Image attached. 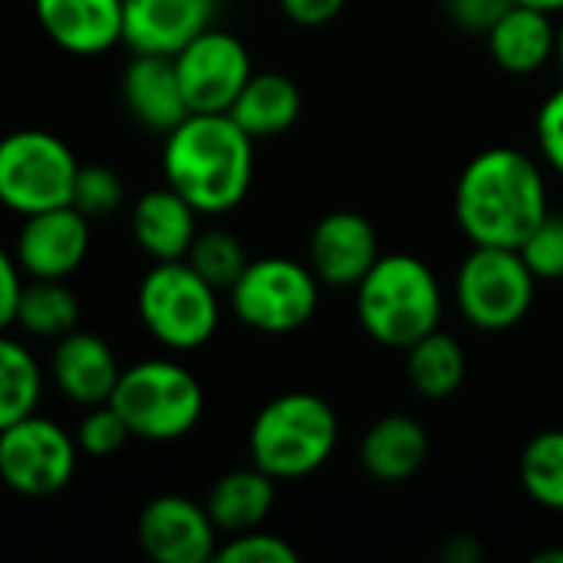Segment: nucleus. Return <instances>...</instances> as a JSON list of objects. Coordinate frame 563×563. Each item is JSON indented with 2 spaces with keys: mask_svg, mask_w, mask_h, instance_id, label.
I'll use <instances>...</instances> for the list:
<instances>
[{
  "mask_svg": "<svg viewBox=\"0 0 563 563\" xmlns=\"http://www.w3.org/2000/svg\"><path fill=\"white\" fill-rule=\"evenodd\" d=\"M162 172L198 214H228L251 191L254 139L228 112H188L165 132Z\"/></svg>",
  "mask_w": 563,
  "mask_h": 563,
  "instance_id": "obj_1",
  "label": "nucleus"
},
{
  "mask_svg": "<svg viewBox=\"0 0 563 563\" xmlns=\"http://www.w3.org/2000/svg\"><path fill=\"white\" fill-rule=\"evenodd\" d=\"M548 211L544 175L518 148H485L459 175L455 218L472 244L521 247Z\"/></svg>",
  "mask_w": 563,
  "mask_h": 563,
  "instance_id": "obj_2",
  "label": "nucleus"
},
{
  "mask_svg": "<svg viewBox=\"0 0 563 563\" xmlns=\"http://www.w3.org/2000/svg\"><path fill=\"white\" fill-rule=\"evenodd\" d=\"M353 290L360 327L379 346L409 350L416 340L439 330L442 287L432 267L412 254H379Z\"/></svg>",
  "mask_w": 563,
  "mask_h": 563,
  "instance_id": "obj_3",
  "label": "nucleus"
},
{
  "mask_svg": "<svg viewBox=\"0 0 563 563\" xmlns=\"http://www.w3.org/2000/svg\"><path fill=\"white\" fill-rule=\"evenodd\" d=\"M340 442V422L327 399L313 393H284L251 422V465L274 482H294L320 472Z\"/></svg>",
  "mask_w": 563,
  "mask_h": 563,
  "instance_id": "obj_4",
  "label": "nucleus"
},
{
  "mask_svg": "<svg viewBox=\"0 0 563 563\" xmlns=\"http://www.w3.org/2000/svg\"><path fill=\"white\" fill-rule=\"evenodd\" d=\"M109 406L125 419L132 439L165 445L195 432L205 416V389L178 360L155 356L119 373Z\"/></svg>",
  "mask_w": 563,
  "mask_h": 563,
  "instance_id": "obj_5",
  "label": "nucleus"
},
{
  "mask_svg": "<svg viewBox=\"0 0 563 563\" xmlns=\"http://www.w3.org/2000/svg\"><path fill=\"white\" fill-rule=\"evenodd\" d=\"M145 333L175 353L201 350L221 323L218 287L208 284L185 257L152 261L135 297Z\"/></svg>",
  "mask_w": 563,
  "mask_h": 563,
  "instance_id": "obj_6",
  "label": "nucleus"
},
{
  "mask_svg": "<svg viewBox=\"0 0 563 563\" xmlns=\"http://www.w3.org/2000/svg\"><path fill=\"white\" fill-rule=\"evenodd\" d=\"M79 158L46 129H16L0 139V205L20 218L69 205Z\"/></svg>",
  "mask_w": 563,
  "mask_h": 563,
  "instance_id": "obj_7",
  "label": "nucleus"
},
{
  "mask_svg": "<svg viewBox=\"0 0 563 563\" xmlns=\"http://www.w3.org/2000/svg\"><path fill=\"white\" fill-rule=\"evenodd\" d=\"M234 317L267 336H287L310 323L320 303V280L310 264L290 257L247 261L241 277L231 284Z\"/></svg>",
  "mask_w": 563,
  "mask_h": 563,
  "instance_id": "obj_8",
  "label": "nucleus"
},
{
  "mask_svg": "<svg viewBox=\"0 0 563 563\" xmlns=\"http://www.w3.org/2000/svg\"><path fill=\"white\" fill-rule=\"evenodd\" d=\"M538 277L525 264L518 247L475 244L455 274V300L462 317L485 333H505L518 327L534 303Z\"/></svg>",
  "mask_w": 563,
  "mask_h": 563,
  "instance_id": "obj_9",
  "label": "nucleus"
},
{
  "mask_svg": "<svg viewBox=\"0 0 563 563\" xmlns=\"http://www.w3.org/2000/svg\"><path fill=\"white\" fill-rule=\"evenodd\" d=\"M79 455L73 432L33 412L0 432V482L23 498H49L73 482Z\"/></svg>",
  "mask_w": 563,
  "mask_h": 563,
  "instance_id": "obj_10",
  "label": "nucleus"
},
{
  "mask_svg": "<svg viewBox=\"0 0 563 563\" xmlns=\"http://www.w3.org/2000/svg\"><path fill=\"white\" fill-rule=\"evenodd\" d=\"M175 73L191 112H228L254 76L247 46L218 26H208L175 56Z\"/></svg>",
  "mask_w": 563,
  "mask_h": 563,
  "instance_id": "obj_11",
  "label": "nucleus"
},
{
  "mask_svg": "<svg viewBox=\"0 0 563 563\" xmlns=\"http://www.w3.org/2000/svg\"><path fill=\"white\" fill-rule=\"evenodd\" d=\"M89 244V218L73 205H59L23 218L13 241V257L30 280H69L82 267Z\"/></svg>",
  "mask_w": 563,
  "mask_h": 563,
  "instance_id": "obj_12",
  "label": "nucleus"
},
{
  "mask_svg": "<svg viewBox=\"0 0 563 563\" xmlns=\"http://www.w3.org/2000/svg\"><path fill=\"white\" fill-rule=\"evenodd\" d=\"M139 548L155 563H208L218 551V528L205 505L158 495L139 515Z\"/></svg>",
  "mask_w": 563,
  "mask_h": 563,
  "instance_id": "obj_13",
  "label": "nucleus"
},
{
  "mask_svg": "<svg viewBox=\"0 0 563 563\" xmlns=\"http://www.w3.org/2000/svg\"><path fill=\"white\" fill-rule=\"evenodd\" d=\"M310 271L327 287H356L379 261V234L360 211H330L310 231Z\"/></svg>",
  "mask_w": 563,
  "mask_h": 563,
  "instance_id": "obj_14",
  "label": "nucleus"
},
{
  "mask_svg": "<svg viewBox=\"0 0 563 563\" xmlns=\"http://www.w3.org/2000/svg\"><path fill=\"white\" fill-rule=\"evenodd\" d=\"M218 0H122V46L132 53L175 56L214 26Z\"/></svg>",
  "mask_w": 563,
  "mask_h": 563,
  "instance_id": "obj_15",
  "label": "nucleus"
},
{
  "mask_svg": "<svg viewBox=\"0 0 563 563\" xmlns=\"http://www.w3.org/2000/svg\"><path fill=\"white\" fill-rule=\"evenodd\" d=\"M33 16L69 56H102L122 43V0H33Z\"/></svg>",
  "mask_w": 563,
  "mask_h": 563,
  "instance_id": "obj_16",
  "label": "nucleus"
},
{
  "mask_svg": "<svg viewBox=\"0 0 563 563\" xmlns=\"http://www.w3.org/2000/svg\"><path fill=\"white\" fill-rule=\"evenodd\" d=\"M119 360L112 346L89 330H73L56 340L53 356H49V376L53 386L73 402V406H99L109 402L115 383H119Z\"/></svg>",
  "mask_w": 563,
  "mask_h": 563,
  "instance_id": "obj_17",
  "label": "nucleus"
},
{
  "mask_svg": "<svg viewBox=\"0 0 563 563\" xmlns=\"http://www.w3.org/2000/svg\"><path fill=\"white\" fill-rule=\"evenodd\" d=\"M129 115L148 132H172L191 109L185 102L175 59L158 53H132L119 79Z\"/></svg>",
  "mask_w": 563,
  "mask_h": 563,
  "instance_id": "obj_18",
  "label": "nucleus"
},
{
  "mask_svg": "<svg viewBox=\"0 0 563 563\" xmlns=\"http://www.w3.org/2000/svg\"><path fill=\"white\" fill-rule=\"evenodd\" d=\"M129 228L148 261H181L198 238V211L175 188L162 185L135 198Z\"/></svg>",
  "mask_w": 563,
  "mask_h": 563,
  "instance_id": "obj_19",
  "label": "nucleus"
},
{
  "mask_svg": "<svg viewBox=\"0 0 563 563\" xmlns=\"http://www.w3.org/2000/svg\"><path fill=\"white\" fill-rule=\"evenodd\" d=\"M485 40L498 69L511 76H531L544 69L558 53V26L551 13L525 3H511L501 20L485 33Z\"/></svg>",
  "mask_w": 563,
  "mask_h": 563,
  "instance_id": "obj_20",
  "label": "nucleus"
},
{
  "mask_svg": "<svg viewBox=\"0 0 563 563\" xmlns=\"http://www.w3.org/2000/svg\"><path fill=\"white\" fill-rule=\"evenodd\" d=\"M429 459V435L412 416H383L369 426L360 445V462L369 478L396 485L412 478Z\"/></svg>",
  "mask_w": 563,
  "mask_h": 563,
  "instance_id": "obj_21",
  "label": "nucleus"
},
{
  "mask_svg": "<svg viewBox=\"0 0 563 563\" xmlns=\"http://www.w3.org/2000/svg\"><path fill=\"white\" fill-rule=\"evenodd\" d=\"M277 501V482L261 472L257 465L251 468H234L228 475H221L208 498L205 508L218 528V534H244L254 531L267 521L271 508Z\"/></svg>",
  "mask_w": 563,
  "mask_h": 563,
  "instance_id": "obj_22",
  "label": "nucleus"
},
{
  "mask_svg": "<svg viewBox=\"0 0 563 563\" xmlns=\"http://www.w3.org/2000/svg\"><path fill=\"white\" fill-rule=\"evenodd\" d=\"M303 109L300 86L284 73H254L244 89L238 92L228 115L251 135V139H271L287 132Z\"/></svg>",
  "mask_w": 563,
  "mask_h": 563,
  "instance_id": "obj_23",
  "label": "nucleus"
},
{
  "mask_svg": "<svg viewBox=\"0 0 563 563\" xmlns=\"http://www.w3.org/2000/svg\"><path fill=\"white\" fill-rule=\"evenodd\" d=\"M465 350L455 336L432 330L406 350V376L426 399H449L465 383Z\"/></svg>",
  "mask_w": 563,
  "mask_h": 563,
  "instance_id": "obj_24",
  "label": "nucleus"
},
{
  "mask_svg": "<svg viewBox=\"0 0 563 563\" xmlns=\"http://www.w3.org/2000/svg\"><path fill=\"white\" fill-rule=\"evenodd\" d=\"M13 327L36 340H59L79 327V297L66 280H23Z\"/></svg>",
  "mask_w": 563,
  "mask_h": 563,
  "instance_id": "obj_25",
  "label": "nucleus"
},
{
  "mask_svg": "<svg viewBox=\"0 0 563 563\" xmlns=\"http://www.w3.org/2000/svg\"><path fill=\"white\" fill-rule=\"evenodd\" d=\"M43 396V369L36 356L7 330L0 333V432L36 412Z\"/></svg>",
  "mask_w": 563,
  "mask_h": 563,
  "instance_id": "obj_26",
  "label": "nucleus"
},
{
  "mask_svg": "<svg viewBox=\"0 0 563 563\" xmlns=\"http://www.w3.org/2000/svg\"><path fill=\"white\" fill-rule=\"evenodd\" d=\"M521 485L548 511H563V429L538 432L521 452Z\"/></svg>",
  "mask_w": 563,
  "mask_h": 563,
  "instance_id": "obj_27",
  "label": "nucleus"
},
{
  "mask_svg": "<svg viewBox=\"0 0 563 563\" xmlns=\"http://www.w3.org/2000/svg\"><path fill=\"white\" fill-rule=\"evenodd\" d=\"M185 261L218 290H231V284L247 267V251L231 231L211 228V231H198Z\"/></svg>",
  "mask_w": 563,
  "mask_h": 563,
  "instance_id": "obj_28",
  "label": "nucleus"
},
{
  "mask_svg": "<svg viewBox=\"0 0 563 563\" xmlns=\"http://www.w3.org/2000/svg\"><path fill=\"white\" fill-rule=\"evenodd\" d=\"M125 201V185L109 165H79L69 205L89 221L112 218Z\"/></svg>",
  "mask_w": 563,
  "mask_h": 563,
  "instance_id": "obj_29",
  "label": "nucleus"
},
{
  "mask_svg": "<svg viewBox=\"0 0 563 563\" xmlns=\"http://www.w3.org/2000/svg\"><path fill=\"white\" fill-rule=\"evenodd\" d=\"M76 445L82 455L89 459H109L115 452L125 449V442L132 439L125 419L109 406V402H99V406H89L76 426Z\"/></svg>",
  "mask_w": 563,
  "mask_h": 563,
  "instance_id": "obj_30",
  "label": "nucleus"
},
{
  "mask_svg": "<svg viewBox=\"0 0 563 563\" xmlns=\"http://www.w3.org/2000/svg\"><path fill=\"white\" fill-rule=\"evenodd\" d=\"M518 251L538 280H563V214L548 211Z\"/></svg>",
  "mask_w": 563,
  "mask_h": 563,
  "instance_id": "obj_31",
  "label": "nucleus"
},
{
  "mask_svg": "<svg viewBox=\"0 0 563 563\" xmlns=\"http://www.w3.org/2000/svg\"><path fill=\"white\" fill-rule=\"evenodd\" d=\"M218 563H297L300 554L277 534L271 531H244V534H231L224 544H218L214 551Z\"/></svg>",
  "mask_w": 563,
  "mask_h": 563,
  "instance_id": "obj_32",
  "label": "nucleus"
},
{
  "mask_svg": "<svg viewBox=\"0 0 563 563\" xmlns=\"http://www.w3.org/2000/svg\"><path fill=\"white\" fill-rule=\"evenodd\" d=\"M538 145L544 162L563 175V86L544 99L538 112Z\"/></svg>",
  "mask_w": 563,
  "mask_h": 563,
  "instance_id": "obj_33",
  "label": "nucleus"
},
{
  "mask_svg": "<svg viewBox=\"0 0 563 563\" xmlns=\"http://www.w3.org/2000/svg\"><path fill=\"white\" fill-rule=\"evenodd\" d=\"M515 0H449V13L472 33H488Z\"/></svg>",
  "mask_w": 563,
  "mask_h": 563,
  "instance_id": "obj_34",
  "label": "nucleus"
},
{
  "mask_svg": "<svg viewBox=\"0 0 563 563\" xmlns=\"http://www.w3.org/2000/svg\"><path fill=\"white\" fill-rule=\"evenodd\" d=\"M20 290H23V271L13 257V251L0 247V333L13 327Z\"/></svg>",
  "mask_w": 563,
  "mask_h": 563,
  "instance_id": "obj_35",
  "label": "nucleus"
},
{
  "mask_svg": "<svg viewBox=\"0 0 563 563\" xmlns=\"http://www.w3.org/2000/svg\"><path fill=\"white\" fill-rule=\"evenodd\" d=\"M346 0H280V10L297 26H323L340 16Z\"/></svg>",
  "mask_w": 563,
  "mask_h": 563,
  "instance_id": "obj_36",
  "label": "nucleus"
},
{
  "mask_svg": "<svg viewBox=\"0 0 563 563\" xmlns=\"http://www.w3.org/2000/svg\"><path fill=\"white\" fill-rule=\"evenodd\" d=\"M478 554H482V548L475 544V538H452V544L445 548L449 563H475Z\"/></svg>",
  "mask_w": 563,
  "mask_h": 563,
  "instance_id": "obj_37",
  "label": "nucleus"
},
{
  "mask_svg": "<svg viewBox=\"0 0 563 563\" xmlns=\"http://www.w3.org/2000/svg\"><path fill=\"white\" fill-rule=\"evenodd\" d=\"M515 3H525V7L544 10V13H563V0H515Z\"/></svg>",
  "mask_w": 563,
  "mask_h": 563,
  "instance_id": "obj_38",
  "label": "nucleus"
},
{
  "mask_svg": "<svg viewBox=\"0 0 563 563\" xmlns=\"http://www.w3.org/2000/svg\"><path fill=\"white\" fill-rule=\"evenodd\" d=\"M531 563H563V548H551V551H538Z\"/></svg>",
  "mask_w": 563,
  "mask_h": 563,
  "instance_id": "obj_39",
  "label": "nucleus"
},
{
  "mask_svg": "<svg viewBox=\"0 0 563 563\" xmlns=\"http://www.w3.org/2000/svg\"><path fill=\"white\" fill-rule=\"evenodd\" d=\"M554 59L561 63V69H563V20H561V26H558V53H554Z\"/></svg>",
  "mask_w": 563,
  "mask_h": 563,
  "instance_id": "obj_40",
  "label": "nucleus"
}]
</instances>
